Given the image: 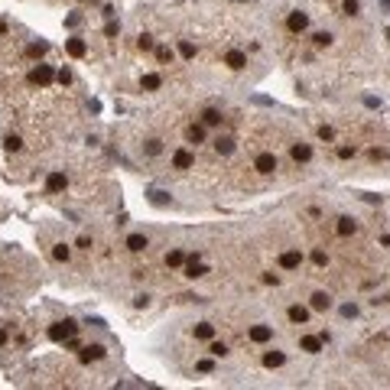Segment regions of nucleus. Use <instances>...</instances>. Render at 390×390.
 Listing matches in <instances>:
<instances>
[{
  "label": "nucleus",
  "mask_w": 390,
  "mask_h": 390,
  "mask_svg": "<svg viewBox=\"0 0 390 390\" xmlns=\"http://www.w3.org/2000/svg\"><path fill=\"white\" fill-rule=\"evenodd\" d=\"M182 263H185L182 250H169V254H166V267H182Z\"/></svg>",
  "instance_id": "nucleus-26"
},
{
  "label": "nucleus",
  "mask_w": 390,
  "mask_h": 390,
  "mask_svg": "<svg viewBox=\"0 0 390 390\" xmlns=\"http://www.w3.org/2000/svg\"><path fill=\"white\" fill-rule=\"evenodd\" d=\"M137 46H140L143 52H150V49H156V43H153V36H150V32H143L140 39H137Z\"/></svg>",
  "instance_id": "nucleus-30"
},
{
  "label": "nucleus",
  "mask_w": 390,
  "mask_h": 390,
  "mask_svg": "<svg viewBox=\"0 0 390 390\" xmlns=\"http://www.w3.org/2000/svg\"><path fill=\"white\" fill-rule=\"evenodd\" d=\"M225 65H228V68H234V72H241V68L247 65V55L241 52V49H231V52L225 55Z\"/></svg>",
  "instance_id": "nucleus-9"
},
{
  "label": "nucleus",
  "mask_w": 390,
  "mask_h": 390,
  "mask_svg": "<svg viewBox=\"0 0 390 390\" xmlns=\"http://www.w3.org/2000/svg\"><path fill=\"white\" fill-rule=\"evenodd\" d=\"M312 260H315V267H325V263H328L325 250H312Z\"/></svg>",
  "instance_id": "nucleus-38"
},
{
  "label": "nucleus",
  "mask_w": 390,
  "mask_h": 390,
  "mask_svg": "<svg viewBox=\"0 0 390 390\" xmlns=\"http://www.w3.org/2000/svg\"><path fill=\"white\" fill-rule=\"evenodd\" d=\"M208 351H211L215 358H225V355H228V345H225V341H211V345H208Z\"/></svg>",
  "instance_id": "nucleus-31"
},
{
  "label": "nucleus",
  "mask_w": 390,
  "mask_h": 390,
  "mask_svg": "<svg viewBox=\"0 0 390 390\" xmlns=\"http://www.w3.org/2000/svg\"><path fill=\"white\" fill-rule=\"evenodd\" d=\"M335 231L341 234V238H348V234H355L358 231V225H355V218H338V225H335Z\"/></svg>",
  "instance_id": "nucleus-15"
},
{
  "label": "nucleus",
  "mask_w": 390,
  "mask_h": 390,
  "mask_svg": "<svg viewBox=\"0 0 390 390\" xmlns=\"http://www.w3.org/2000/svg\"><path fill=\"white\" fill-rule=\"evenodd\" d=\"M156 59L166 65V62H173V59H176V52L169 49V46H156Z\"/></svg>",
  "instance_id": "nucleus-27"
},
{
  "label": "nucleus",
  "mask_w": 390,
  "mask_h": 390,
  "mask_svg": "<svg viewBox=\"0 0 390 390\" xmlns=\"http://www.w3.org/2000/svg\"><path fill=\"white\" fill-rule=\"evenodd\" d=\"M341 10H345L348 16H358V10H361V7H358V0H345V3H341Z\"/></svg>",
  "instance_id": "nucleus-32"
},
{
  "label": "nucleus",
  "mask_w": 390,
  "mask_h": 390,
  "mask_svg": "<svg viewBox=\"0 0 390 390\" xmlns=\"http://www.w3.org/2000/svg\"><path fill=\"white\" fill-rule=\"evenodd\" d=\"M283 361H286L283 351H267V355H263V364H267V368H280Z\"/></svg>",
  "instance_id": "nucleus-20"
},
{
  "label": "nucleus",
  "mask_w": 390,
  "mask_h": 390,
  "mask_svg": "<svg viewBox=\"0 0 390 390\" xmlns=\"http://www.w3.org/2000/svg\"><path fill=\"white\" fill-rule=\"evenodd\" d=\"M384 7H387V10H390V0H384Z\"/></svg>",
  "instance_id": "nucleus-45"
},
{
  "label": "nucleus",
  "mask_w": 390,
  "mask_h": 390,
  "mask_svg": "<svg viewBox=\"0 0 390 390\" xmlns=\"http://www.w3.org/2000/svg\"><path fill=\"white\" fill-rule=\"evenodd\" d=\"M315 312H325V309H332V296L328 292H312V303H309Z\"/></svg>",
  "instance_id": "nucleus-13"
},
{
  "label": "nucleus",
  "mask_w": 390,
  "mask_h": 390,
  "mask_svg": "<svg viewBox=\"0 0 390 390\" xmlns=\"http://www.w3.org/2000/svg\"><path fill=\"white\" fill-rule=\"evenodd\" d=\"M185 137H189V143H202L205 140V124H192L185 130Z\"/></svg>",
  "instance_id": "nucleus-16"
},
{
  "label": "nucleus",
  "mask_w": 390,
  "mask_h": 390,
  "mask_svg": "<svg viewBox=\"0 0 390 390\" xmlns=\"http://www.w3.org/2000/svg\"><path fill=\"white\" fill-rule=\"evenodd\" d=\"M202 124H205V127H218V124H221V111L208 108L205 114H202Z\"/></svg>",
  "instance_id": "nucleus-21"
},
{
  "label": "nucleus",
  "mask_w": 390,
  "mask_h": 390,
  "mask_svg": "<svg viewBox=\"0 0 390 390\" xmlns=\"http://www.w3.org/2000/svg\"><path fill=\"white\" fill-rule=\"evenodd\" d=\"M290 322L292 325H303V322H309V309H306V306H290Z\"/></svg>",
  "instance_id": "nucleus-14"
},
{
  "label": "nucleus",
  "mask_w": 390,
  "mask_h": 390,
  "mask_svg": "<svg viewBox=\"0 0 390 390\" xmlns=\"http://www.w3.org/2000/svg\"><path fill=\"white\" fill-rule=\"evenodd\" d=\"M299 345H303V351H309V355H315V351H322V338H315V335H306L303 341H299Z\"/></svg>",
  "instance_id": "nucleus-17"
},
{
  "label": "nucleus",
  "mask_w": 390,
  "mask_h": 390,
  "mask_svg": "<svg viewBox=\"0 0 390 390\" xmlns=\"http://www.w3.org/2000/svg\"><path fill=\"white\" fill-rule=\"evenodd\" d=\"M179 52H182V59H195V46L189 39H179Z\"/></svg>",
  "instance_id": "nucleus-29"
},
{
  "label": "nucleus",
  "mask_w": 390,
  "mask_h": 390,
  "mask_svg": "<svg viewBox=\"0 0 390 390\" xmlns=\"http://www.w3.org/2000/svg\"><path fill=\"white\" fill-rule=\"evenodd\" d=\"M341 315H345V319H355V315H358V306H351V303L341 306Z\"/></svg>",
  "instance_id": "nucleus-39"
},
{
  "label": "nucleus",
  "mask_w": 390,
  "mask_h": 390,
  "mask_svg": "<svg viewBox=\"0 0 390 390\" xmlns=\"http://www.w3.org/2000/svg\"><path fill=\"white\" fill-rule=\"evenodd\" d=\"M205 267H202V263H198V254H195V257H189V263H185V276H189V280H198V276H205Z\"/></svg>",
  "instance_id": "nucleus-12"
},
{
  "label": "nucleus",
  "mask_w": 390,
  "mask_h": 390,
  "mask_svg": "<svg viewBox=\"0 0 390 390\" xmlns=\"http://www.w3.org/2000/svg\"><path fill=\"white\" fill-rule=\"evenodd\" d=\"M127 250H133V254L146 250V238H143V234H130V238H127Z\"/></svg>",
  "instance_id": "nucleus-19"
},
{
  "label": "nucleus",
  "mask_w": 390,
  "mask_h": 390,
  "mask_svg": "<svg viewBox=\"0 0 390 390\" xmlns=\"http://www.w3.org/2000/svg\"><path fill=\"white\" fill-rule=\"evenodd\" d=\"M3 146H7V153H20V150H23V137H16V133H10V137L3 140Z\"/></svg>",
  "instance_id": "nucleus-25"
},
{
  "label": "nucleus",
  "mask_w": 390,
  "mask_h": 390,
  "mask_svg": "<svg viewBox=\"0 0 390 390\" xmlns=\"http://www.w3.org/2000/svg\"><path fill=\"white\" fill-rule=\"evenodd\" d=\"M26 52L36 59V55H43V52H46V43H30V49H26Z\"/></svg>",
  "instance_id": "nucleus-37"
},
{
  "label": "nucleus",
  "mask_w": 390,
  "mask_h": 390,
  "mask_svg": "<svg viewBox=\"0 0 390 390\" xmlns=\"http://www.w3.org/2000/svg\"><path fill=\"white\" fill-rule=\"evenodd\" d=\"M65 52L72 55V59H81V55L88 52V43L81 36H72V39H65Z\"/></svg>",
  "instance_id": "nucleus-6"
},
{
  "label": "nucleus",
  "mask_w": 390,
  "mask_h": 390,
  "mask_svg": "<svg viewBox=\"0 0 390 390\" xmlns=\"http://www.w3.org/2000/svg\"><path fill=\"white\" fill-rule=\"evenodd\" d=\"M52 257H55V260H68V257H72L68 244H55V247H52Z\"/></svg>",
  "instance_id": "nucleus-28"
},
{
  "label": "nucleus",
  "mask_w": 390,
  "mask_h": 390,
  "mask_svg": "<svg viewBox=\"0 0 390 390\" xmlns=\"http://www.w3.org/2000/svg\"><path fill=\"white\" fill-rule=\"evenodd\" d=\"M338 156H341V160H351V156H355V146H338Z\"/></svg>",
  "instance_id": "nucleus-40"
},
{
  "label": "nucleus",
  "mask_w": 390,
  "mask_h": 390,
  "mask_svg": "<svg viewBox=\"0 0 390 390\" xmlns=\"http://www.w3.org/2000/svg\"><path fill=\"white\" fill-rule=\"evenodd\" d=\"M247 338L254 341V345H267V341L273 338V328L270 325H254V328L247 332Z\"/></svg>",
  "instance_id": "nucleus-4"
},
{
  "label": "nucleus",
  "mask_w": 390,
  "mask_h": 390,
  "mask_svg": "<svg viewBox=\"0 0 390 390\" xmlns=\"http://www.w3.org/2000/svg\"><path fill=\"white\" fill-rule=\"evenodd\" d=\"M211 335H215V325H211V322H202V325H195V338H202V341H208Z\"/></svg>",
  "instance_id": "nucleus-23"
},
{
  "label": "nucleus",
  "mask_w": 390,
  "mask_h": 390,
  "mask_svg": "<svg viewBox=\"0 0 390 390\" xmlns=\"http://www.w3.org/2000/svg\"><path fill=\"white\" fill-rule=\"evenodd\" d=\"M387 39H390V30H387Z\"/></svg>",
  "instance_id": "nucleus-46"
},
{
  "label": "nucleus",
  "mask_w": 390,
  "mask_h": 390,
  "mask_svg": "<svg viewBox=\"0 0 390 390\" xmlns=\"http://www.w3.org/2000/svg\"><path fill=\"white\" fill-rule=\"evenodd\" d=\"M75 332H78V325L72 322V319H65V322H55L52 328H49V338H52V341H68Z\"/></svg>",
  "instance_id": "nucleus-1"
},
{
  "label": "nucleus",
  "mask_w": 390,
  "mask_h": 390,
  "mask_svg": "<svg viewBox=\"0 0 390 390\" xmlns=\"http://www.w3.org/2000/svg\"><path fill=\"white\" fill-rule=\"evenodd\" d=\"M254 169L263 173V176H270L273 169H276V156H273V153H260L257 160H254Z\"/></svg>",
  "instance_id": "nucleus-5"
},
{
  "label": "nucleus",
  "mask_w": 390,
  "mask_h": 390,
  "mask_svg": "<svg viewBox=\"0 0 390 390\" xmlns=\"http://www.w3.org/2000/svg\"><path fill=\"white\" fill-rule=\"evenodd\" d=\"M65 182H68V179H65V173H59V169H55V173H49L46 176V192H62L65 189Z\"/></svg>",
  "instance_id": "nucleus-7"
},
{
  "label": "nucleus",
  "mask_w": 390,
  "mask_h": 390,
  "mask_svg": "<svg viewBox=\"0 0 390 390\" xmlns=\"http://www.w3.org/2000/svg\"><path fill=\"white\" fill-rule=\"evenodd\" d=\"M3 341H7V332H3V328H0V345H3Z\"/></svg>",
  "instance_id": "nucleus-44"
},
{
  "label": "nucleus",
  "mask_w": 390,
  "mask_h": 390,
  "mask_svg": "<svg viewBox=\"0 0 390 390\" xmlns=\"http://www.w3.org/2000/svg\"><path fill=\"white\" fill-rule=\"evenodd\" d=\"M290 156H292L296 162H309V160H312V146H309V143H292Z\"/></svg>",
  "instance_id": "nucleus-11"
},
{
  "label": "nucleus",
  "mask_w": 390,
  "mask_h": 390,
  "mask_svg": "<svg viewBox=\"0 0 390 390\" xmlns=\"http://www.w3.org/2000/svg\"><path fill=\"white\" fill-rule=\"evenodd\" d=\"M280 267H283V270H299V267H303V250H299V247L283 250V254H280Z\"/></svg>",
  "instance_id": "nucleus-3"
},
{
  "label": "nucleus",
  "mask_w": 390,
  "mask_h": 390,
  "mask_svg": "<svg viewBox=\"0 0 390 390\" xmlns=\"http://www.w3.org/2000/svg\"><path fill=\"white\" fill-rule=\"evenodd\" d=\"M286 26H290V32H303L306 26H309V16L299 13V10H292L290 16H286Z\"/></svg>",
  "instance_id": "nucleus-8"
},
{
  "label": "nucleus",
  "mask_w": 390,
  "mask_h": 390,
  "mask_svg": "<svg viewBox=\"0 0 390 390\" xmlns=\"http://www.w3.org/2000/svg\"><path fill=\"white\" fill-rule=\"evenodd\" d=\"M101 358H104V348L101 345H88L81 351V361H101Z\"/></svg>",
  "instance_id": "nucleus-18"
},
{
  "label": "nucleus",
  "mask_w": 390,
  "mask_h": 390,
  "mask_svg": "<svg viewBox=\"0 0 390 390\" xmlns=\"http://www.w3.org/2000/svg\"><path fill=\"white\" fill-rule=\"evenodd\" d=\"M173 166H176V169H192V166H195V156L189 150H176L173 153Z\"/></svg>",
  "instance_id": "nucleus-10"
},
{
  "label": "nucleus",
  "mask_w": 390,
  "mask_h": 390,
  "mask_svg": "<svg viewBox=\"0 0 390 390\" xmlns=\"http://www.w3.org/2000/svg\"><path fill=\"white\" fill-rule=\"evenodd\" d=\"M117 32H120V26H117V23H114V20H111L108 26H104V36H117Z\"/></svg>",
  "instance_id": "nucleus-41"
},
{
  "label": "nucleus",
  "mask_w": 390,
  "mask_h": 390,
  "mask_svg": "<svg viewBox=\"0 0 390 390\" xmlns=\"http://www.w3.org/2000/svg\"><path fill=\"white\" fill-rule=\"evenodd\" d=\"M160 150H162V146H160V140H150V143H146V153H150V156H156Z\"/></svg>",
  "instance_id": "nucleus-42"
},
{
  "label": "nucleus",
  "mask_w": 390,
  "mask_h": 390,
  "mask_svg": "<svg viewBox=\"0 0 390 390\" xmlns=\"http://www.w3.org/2000/svg\"><path fill=\"white\" fill-rule=\"evenodd\" d=\"M231 150H234V140H231V137H218V140H215V153L228 156Z\"/></svg>",
  "instance_id": "nucleus-22"
},
{
  "label": "nucleus",
  "mask_w": 390,
  "mask_h": 390,
  "mask_svg": "<svg viewBox=\"0 0 390 390\" xmlns=\"http://www.w3.org/2000/svg\"><path fill=\"white\" fill-rule=\"evenodd\" d=\"M195 371H202V374H211V371H215V364H211L208 358H202V361L195 364Z\"/></svg>",
  "instance_id": "nucleus-35"
},
{
  "label": "nucleus",
  "mask_w": 390,
  "mask_h": 390,
  "mask_svg": "<svg viewBox=\"0 0 390 390\" xmlns=\"http://www.w3.org/2000/svg\"><path fill=\"white\" fill-rule=\"evenodd\" d=\"M312 43H315V46H328V43H332V32H315Z\"/></svg>",
  "instance_id": "nucleus-33"
},
{
  "label": "nucleus",
  "mask_w": 390,
  "mask_h": 390,
  "mask_svg": "<svg viewBox=\"0 0 390 390\" xmlns=\"http://www.w3.org/2000/svg\"><path fill=\"white\" fill-rule=\"evenodd\" d=\"M55 78H59V85H72V72H68V68H59Z\"/></svg>",
  "instance_id": "nucleus-34"
},
{
  "label": "nucleus",
  "mask_w": 390,
  "mask_h": 390,
  "mask_svg": "<svg viewBox=\"0 0 390 390\" xmlns=\"http://www.w3.org/2000/svg\"><path fill=\"white\" fill-rule=\"evenodd\" d=\"M160 85H162V78H160V75H153V72L140 78V88H146V91H156Z\"/></svg>",
  "instance_id": "nucleus-24"
},
{
  "label": "nucleus",
  "mask_w": 390,
  "mask_h": 390,
  "mask_svg": "<svg viewBox=\"0 0 390 390\" xmlns=\"http://www.w3.org/2000/svg\"><path fill=\"white\" fill-rule=\"evenodd\" d=\"M150 202H153V205H166V192L153 189V192H150Z\"/></svg>",
  "instance_id": "nucleus-36"
},
{
  "label": "nucleus",
  "mask_w": 390,
  "mask_h": 390,
  "mask_svg": "<svg viewBox=\"0 0 390 390\" xmlns=\"http://www.w3.org/2000/svg\"><path fill=\"white\" fill-rule=\"evenodd\" d=\"M319 137H322V140H332L335 133H332V127H319Z\"/></svg>",
  "instance_id": "nucleus-43"
},
{
  "label": "nucleus",
  "mask_w": 390,
  "mask_h": 390,
  "mask_svg": "<svg viewBox=\"0 0 390 390\" xmlns=\"http://www.w3.org/2000/svg\"><path fill=\"white\" fill-rule=\"evenodd\" d=\"M52 78H55V68H52V65H46V62H39L30 72V81H32V85H52Z\"/></svg>",
  "instance_id": "nucleus-2"
}]
</instances>
